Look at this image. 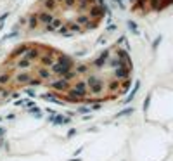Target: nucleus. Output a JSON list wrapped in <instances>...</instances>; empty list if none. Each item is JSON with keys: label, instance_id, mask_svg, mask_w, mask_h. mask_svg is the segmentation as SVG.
Here are the masks:
<instances>
[{"label": "nucleus", "instance_id": "obj_2", "mask_svg": "<svg viewBox=\"0 0 173 161\" xmlns=\"http://www.w3.org/2000/svg\"><path fill=\"white\" fill-rule=\"evenodd\" d=\"M71 66V59L57 48L40 43H24L14 48L0 64V106L30 85L54 83Z\"/></svg>", "mask_w": 173, "mask_h": 161}, {"label": "nucleus", "instance_id": "obj_3", "mask_svg": "<svg viewBox=\"0 0 173 161\" xmlns=\"http://www.w3.org/2000/svg\"><path fill=\"white\" fill-rule=\"evenodd\" d=\"M99 0H40L21 19V33H85L104 19Z\"/></svg>", "mask_w": 173, "mask_h": 161}, {"label": "nucleus", "instance_id": "obj_4", "mask_svg": "<svg viewBox=\"0 0 173 161\" xmlns=\"http://www.w3.org/2000/svg\"><path fill=\"white\" fill-rule=\"evenodd\" d=\"M171 0H137V9L142 12H151V11H163L164 7L170 5Z\"/></svg>", "mask_w": 173, "mask_h": 161}, {"label": "nucleus", "instance_id": "obj_1", "mask_svg": "<svg viewBox=\"0 0 173 161\" xmlns=\"http://www.w3.org/2000/svg\"><path fill=\"white\" fill-rule=\"evenodd\" d=\"M132 61L119 47H111L92 61L68 68L49 85L52 95L68 102H102L123 95L132 83Z\"/></svg>", "mask_w": 173, "mask_h": 161}]
</instances>
